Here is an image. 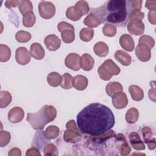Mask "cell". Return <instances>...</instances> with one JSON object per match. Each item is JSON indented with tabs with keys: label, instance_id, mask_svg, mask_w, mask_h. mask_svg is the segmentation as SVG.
Wrapping results in <instances>:
<instances>
[{
	"label": "cell",
	"instance_id": "836d02e7",
	"mask_svg": "<svg viewBox=\"0 0 156 156\" xmlns=\"http://www.w3.org/2000/svg\"><path fill=\"white\" fill-rule=\"evenodd\" d=\"M19 10L23 16L29 12H32L33 6L32 2L30 1L27 0L20 1L19 4Z\"/></svg>",
	"mask_w": 156,
	"mask_h": 156
},
{
	"label": "cell",
	"instance_id": "5bb4252c",
	"mask_svg": "<svg viewBox=\"0 0 156 156\" xmlns=\"http://www.w3.org/2000/svg\"><path fill=\"white\" fill-rule=\"evenodd\" d=\"M129 141L132 147L135 150L145 149V145L141 140L139 134L137 132H132L129 135Z\"/></svg>",
	"mask_w": 156,
	"mask_h": 156
},
{
	"label": "cell",
	"instance_id": "f907efd6",
	"mask_svg": "<svg viewBox=\"0 0 156 156\" xmlns=\"http://www.w3.org/2000/svg\"><path fill=\"white\" fill-rule=\"evenodd\" d=\"M146 7L150 10V11H155L156 10V1H147L146 2Z\"/></svg>",
	"mask_w": 156,
	"mask_h": 156
},
{
	"label": "cell",
	"instance_id": "30bf717a",
	"mask_svg": "<svg viewBox=\"0 0 156 156\" xmlns=\"http://www.w3.org/2000/svg\"><path fill=\"white\" fill-rule=\"evenodd\" d=\"M135 54L141 62H147L151 57V49L144 44H138L135 48Z\"/></svg>",
	"mask_w": 156,
	"mask_h": 156
},
{
	"label": "cell",
	"instance_id": "484cf974",
	"mask_svg": "<svg viewBox=\"0 0 156 156\" xmlns=\"http://www.w3.org/2000/svg\"><path fill=\"white\" fill-rule=\"evenodd\" d=\"M139 117V112L138 109L135 108H129L125 116L126 121L129 124H134L136 122Z\"/></svg>",
	"mask_w": 156,
	"mask_h": 156
},
{
	"label": "cell",
	"instance_id": "2e32d148",
	"mask_svg": "<svg viewBox=\"0 0 156 156\" xmlns=\"http://www.w3.org/2000/svg\"><path fill=\"white\" fill-rule=\"evenodd\" d=\"M49 139H48L43 131H38L36 133L35 135L34 138V140L32 144V147H37L39 150H40L43 145H46V144L49 141H48Z\"/></svg>",
	"mask_w": 156,
	"mask_h": 156
},
{
	"label": "cell",
	"instance_id": "b9f144b4",
	"mask_svg": "<svg viewBox=\"0 0 156 156\" xmlns=\"http://www.w3.org/2000/svg\"><path fill=\"white\" fill-rule=\"evenodd\" d=\"M144 16V14L140 10L133 9L130 11L129 14V20H142Z\"/></svg>",
	"mask_w": 156,
	"mask_h": 156
},
{
	"label": "cell",
	"instance_id": "7a4b0ae2",
	"mask_svg": "<svg viewBox=\"0 0 156 156\" xmlns=\"http://www.w3.org/2000/svg\"><path fill=\"white\" fill-rule=\"evenodd\" d=\"M127 9L126 1L110 0L102 6L92 9V13L98 16L101 23L108 22L124 27L129 21V12Z\"/></svg>",
	"mask_w": 156,
	"mask_h": 156
},
{
	"label": "cell",
	"instance_id": "7402d4cb",
	"mask_svg": "<svg viewBox=\"0 0 156 156\" xmlns=\"http://www.w3.org/2000/svg\"><path fill=\"white\" fill-rule=\"evenodd\" d=\"M93 51L98 56L105 57L108 54V47L105 43L99 41L94 44Z\"/></svg>",
	"mask_w": 156,
	"mask_h": 156
},
{
	"label": "cell",
	"instance_id": "7bdbcfd3",
	"mask_svg": "<svg viewBox=\"0 0 156 156\" xmlns=\"http://www.w3.org/2000/svg\"><path fill=\"white\" fill-rule=\"evenodd\" d=\"M10 133L7 131H1L0 133V146H7L10 140Z\"/></svg>",
	"mask_w": 156,
	"mask_h": 156
},
{
	"label": "cell",
	"instance_id": "1f68e13d",
	"mask_svg": "<svg viewBox=\"0 0 156 156\" xmlns=\"http://www.w3.org/2000/svg\"><path fill=\"white\" fill-rule=\"evenodd\" d=\"M117 138H118V140H120L122 143V144L120 145L121 154L123 155H129L130 152V148L128 143H127L124 136L122 134L119 133L117 135Z\"/></svg>",
	"mask_w": 156,
	"mask_h": 156
},
{
	"label": "cell",
	"instance_id": "f546056e",
	"mask_svg": "<svg viewBox=\"0 0 156 156\" xmlns=\"http://www.w3.org/2000/svg\"><path fill=\"white\" fill-rule=\"evenodd\" d=\"M80 38L83 41H90L94 36V30L91 28H83L79 33Z\"/></svg>",
	"mask_w": 156,
	"mask_h": 156
},
{
	"label": "cell",
	"instance_id": "e0dca14e",
	"mask_svg": "<svg viewBox=\"0 0 156 156\" xmlns=\"http://www.w3.org/2000/svg\"><path fill=\"white\" fill-rule=\"evenodd\" d=\"M30 55L37 60H41L44 58L45 52L41 45L38 43H34L30 48Z\"/></svg>",
	"mask_w": 156,
	"mask_h": 156
},
{
	"label": "cell",
	"instance_id": "60d3db41",
	"mask_svg": "<svg viewBox=\"0 0 156 156\" xmlns=\"http://www.w3.org/2000/svg\"><path fill=\"white\" fill-rule=\"evenodd\" d=\"M139 44H144L152 49L155 44V41L152 37L149 35H143L139 39Z\"/></svg>",
	"mask_w": 156,
	"mask_h": 156
},
{
	"label": "cell",
	"instance_id": "277c9868",
	"mask_svg": "<svg viewBox=\"0 0 156 156\" xmlns=\"http://www.w3.org/2000/svg\"><path fill=\"white\" fill-rule=\"evenodd\" d=\"M121 69L115 62L110 59L106 60L98 68L99 77L104 80H108L113 76L119 74Z\"/></svg>",
	"mask_w": 156,
	"mask_h": 156
},
{
	"label": "cell",
	"instance_id": "681fc988",
	"mask_svg": "<svg viewBox=\"0 0 156 156\" xmlns=\"http://www.w3.org/2000/svg\"><path fill=\"white\" fill-rule=\"evenodd\" d=\"M26 155V156H30V155H40V156L41 154L37 148L33 147L32 148L29 149L27 151Z\"/></svg>",
	"mask_w": 156,
	"mask_h": 156
},
{
	"label": "cell",
	"instance_id": "7dc6e473",
	"mask_svg": "<svg viewBox=\"0 0 156 156\" xmlns=\"http://www.w3.org/2000/svg\"><path fill=\"white\" fill-rule=\"evenodd\" d=\"M20 1L17 0H10V1H6L5 2V6L8 8L10 9L12 7H15L18 5H19Z\"/></svg>",
	"mask_w": 156,
	"mask_h": 156
},
{
	"label": "cell",
	"instance_id": "8d00e7d4",
	"mask_svg": "<svg viewBox=\"0 0 156 156\" xmlns=\"http://www.w3.org/2000/svg\"><path fill=\"white\" fill-rule=\"evenodd\" d=\"M15 38L20 43H26L31 39V34L26 31L20 30L16 34Z\"/></svg>",
	"mask_w": 156,
	"mask_h": 156
},
{
	"label": "cell",
	"instance_id": "3957f363",
	"mask_svg": "<svg viewBox=\"0 0 156 156\" xmlns=\"http://www.w3.org/2000/svg\"><path fill=\"white\" fill-rule=\"evenodd\" d=\"M57 116V110L52 105H45L36 113H29L27 115V121L33 129L41 130L46 124L54 121Z\"/></svg>",
	"mask_w": 156,
	"mask_h": 156
},
{
	"label": "cell",
	"instance_id": "7c38bea8",
	"mask_svg": "<svg viewBox=\"0 0 156 156\" xmlns=\"http://www.w3.org/2000/svg\"><path fill=\"white\" fill-rule=\"evenodd\" d=\"M24 116V110L19 107H15L11 108L8 113V119L12 123H18L21 122Z\"/></svg>",
	"mask_w": 156,
	"mask_h": 156
},
{
	"label": "cell",
	"instance_id": "8992f818",
	"mask_svg": "<svg viewBox=\"0 0 156 156\" xmlns=\"http://www.w3.org/2000/svg\"><path fill=\"white\" fill-rule=\"evenodd\" d=\"M38 12L43 18L50 19L55 13V7L51 2L41 1L38 5Z\"/></svg>",
	"mask_w": 156,
	"mask_h": 156
},
{
	"label": "cell",
	"instance_id": "5b68a950",
	"mask_svg": "<svg viewBox=\"0 0 156 156\" xmlns=\"http://www.w3.org/2000/svg\"><path fill=\"white\" fill-rule=\"evenodd\" d=\"M66 130L63 134V140L66 142L76 143L81 140L82 134L74 120L69 121L66 124Z\"/></svg>",
	"mask_w": 156,
	"mask_h": 156
},
{
	"label": "cell",
	"instance_id": "c3c4849f",
	"mask_svg": "<svg viewBox=\"0 0 156 156\" xmlns=\"http://www.w3.org/2000/svg\"><path fill=\"white\" fill-rule=\"evenodd\" d=\"M148 20L150 23L155 25L156 24V11H149L148 13Z\"/></svg>",
	"mask_w": 156,
	"mask_h": 156
},
{
	"label": "cell",
	"instance_id": "603a6c76",
	"mask_svg": "<svg viewBox=\"0 0 156 156\" xmlns=\"http://www.w3.org/2000/svg\"><path fill=\"white\" fill-rule=\"evenodd\" d=\"M123 87L118 82H111L106 85L105 91L109 96H112L114 94L122 91Z\"/></svg>",
	"mask_w": 156,
	"mask_h": 156
},
{
	"label": "cell",
	"instance_id": "f6af8a7d",
	"mask_svg": "<svg viewBox=\"0 0 156 156\" xmlns=\"http://www.w3.org/2000/svg\"><path fill=\"white\" fill-rule=\"evenodd\" d=\"M129 4V8L130 11L133 9H138L140 10L142 7L143 1H127Z\"/></svg>",
	"mask_w": 156,
	"mask_h": 156
},
{
	"label": "cell",
	"instance_id": "cb8c5ba5",
	"mask_svg": "<svg viewBox=\"0 0 156 156\" xmlns=\"http://www.w3.org/2000/svg\"><path fill=\"white\" fill-rule=\"evenodd\" d=\"M83 23L90 27H96L101 23V21L97 15L93 13H90L84 19Z\"/></svg>",
	"mask_w": 156,
	"mask_h": 156
},
{
	"label": "cell",
	"instance_id": "ba28073f",
	"mask_svg": "<svg viewBox=\"0 0 156 156\" xmlns=\"http://www.w3.org/2000/svg\"><path fill=\"white\" fill-rule=\"evenodd\" d=\"M15 58L18 63L21 65H25L30 61V53L26 48L20 47L16 50Z\"/></svg>",
	"mask_w": 156,
	"mask_h": 156
},
{
	"label": "cell",
	"instance_id": "6da1fadb",
	"mask_svg": "<svg viewBox=\"0 0 156 156\" xmlns=\"http://www.w3.org/2000/svg\"><path fill=\"white\" fill-rule=\"evenodd\" d=\"M112 110L99 103H92L83 108L77 115V125L80 132L92 136L104 134L115 124Z\"/></svg>",
	"mask_w": 156,
	"mask_h": 156
},
{
	"label": "cell",
	"instance_id": "4fadbf2b",
	"mask_svg": "<svg viewBox=\"0 0 156 156\" xmlns=\"http://www.w3.org/2000/svg\"><path fill=\"white\" fill-rule=\"evenodd\" d=\"M44 43L47 49L51 51L57 50L61 45L60 40L54 34H51L46 36L44 40Z\"/></svg>",
	"mask_w": 156,
	"mask_h": 156
},
{
	"label": "cell",
	"instance_id": "d6a6232c",
	"mask_svg": "<svg viewBox=\"0 0 156 156\" xmlns=\"http://www.w3.org/2000/svg\"><path fill=\"white\" fill-rule=\"evenodd\" d=\"M11 57L10 49L4 44H0V61L5 62L8 61Z\"/></svg>",
	"mask_w": 156,
	"mask_h": 156
},
{
	"label": "cell",
	"instance_id": "d6986e66",
	"mask_svg": "<svg viewBox=\"0 0 156 156\" xmlns=\"http://www.w3.org/2000/svg\"><path fill=\"white\" fill-rule=\"evenodd\" d=\"M87 78L82 75H77L73 78V87L78 90H84L88 85Z\"/></svg>",
	"mask_w": 156,
	"mask_h": 156
},
{
	"label": "cell",
	"instance_id": "db71d44e",
	"mask_svg": "<svg viewBox=\"0 0 156 156\" xmlns=\"http://www.w3.org/2000/svg\"><path fill=\"white\" fill-rule=\"evenodd\" d=\"M146 144H147V146H148L149 149H150V150H154V149L155 148V146H156L155 138H154L151 141L148 142V143H146Z\"/></svg>",
	"mask_w": 156,
	"mask_h": 156
},
{
	"label": "cell",
	"instance_id": "f35d334b",
	"mask_svg": "<svg viewBox=\"0 0 156 156\" xmlns=\"http://www.w3.org/2000/svg\"><path fill=\"white\" fill-rule=\"evenodd\" d=\"M102 32L104 35L107 37H114L116 34V28L115 26L107 23L102 28Z\"/></svg>",
	"mask_w": 156,
	"mask_h": 156
},
{
	"label": "cell",
	"instance_id": "ab89813d",
	"mask_svg": "<svg viewBox=\"0 0 156 156\" xmlns=\"http://www.w3.org/2000/svg\"><path fill=\"white\" fill-rule=\"evenodd\" d=\"M74 7L80 11V12L82 13V15H87L88 12H89V6L88 4L85 1H77Z\"/></svg>",
	"mask_w": 156,
	"mask_h": 156
},
{
	"label": "cell",
	"instance_id": "e575fe53",
	"mask_svg": "<svg viewBox=\"0 0 156 156\" xmlns=\"http://www.w3.org/2000/svg\"><path fill=\"white\" fill-rule=\"evenodd\" d=\"M61 37L64 43H71L74 40L75 38L74 30L68 29L63 30L61 32Z\"/></svg>",
	"mask_w": 156,
	"mask_h": 156
},
{
	"label": "cell",
	"instance_id": "4dcf8cb0",
	"mask_svg": "<svg viewBox=\"0 0 156 156\" xmlns=\"http://www.w3.org/2000/svg\"><path fill=\"white\" fill-rule=\"evenodd\" d=\"M12 101V95L7 91H1L0 93V107L5 108L8 106Z\"/></svg>",
	"mask_w": 156,
	"mask_h": 156
},
{
	"label": "cell",
	"instance_id": "52a82bcc",
	"mask_svg": "<svg viewBox=\"0 0 156 156\" xmlns=\"http://www.w3.org/2000/svg\"><path fill=\"white\" fill-rule=\"evenodd\" d=\"M127 29L132 35H140L144 33V24L141 20H132L127 24Z\"/></svg>",
	"mask_w": 156,
	"mask_h": 156
},
{
	"label": "cell",
	"instance_id": "bcb514c9",
	"mask_svg": "<svg viewBox=\"0 0 156 156\" xmlns=\"http://www.w3.org/2000/svg\"><path fill=\"white\" fill-rule=\"evenodd\" d=\"M57 28L58 31L62 32L63 30H68V29H71V30H74V26L66 22L65 21H62L60 22L58 25H57Z\"/></svg>",
	"mask_w": 156,
	"mask_h": 156
},
{
	"label": "cell",
	"instance_id": "8fae6325",
	"mask_svg": "<svg viewBox=\"0 0 156 156\" xmlns=\"http://www.w3.org/2000/svg\"><path fill=\"white\" fill-rule=\"evenodd\" d=\"M112 104L117 109H122L125 108L128 104L127 97L125 93L122 91L118 92L112 96Z\"/></svg>",
	"mask_w": 156,
	"mask_h": 156
},
{
	"label": "cell",
	"instance_id": "f5cc1de1",
	"mask_svg": "<svg viewBox=\"0 0 156 156\" xmlns=\"http://www.w3.org/2000/svg\"><path fill=\"white\" fill-rule=\"evenodd\" d=\"M148 95H149V99L153 101L154 102L155 101V86H154L152 89H151L149 91Z\"/></svg>",
	"mask_w": 156,
	"mask_h": 156
},
{
	"label": "cell",
	"instance_id": "9a60e30c",
	"mask_svg": "<svg viewBox=\"0 0 156 156\" xmlns=\"http://www.w3.org/2000/svg\"><path fill=\"white\" fill-rule=\"evenodd\" d=\"M121 46L127 51H132L134 49V41L132 37L128 34H123L119 38Z\"/></svg>",
	"mask_w": 156,
	"mask_h": 156
},
{
	"label": "cell",
	"instance_id": "ffe728a7",
	"mask_svg": "<svg viewBox=\"0 0 156 156\" xmlns=\"http://www.w3.org/2000/svg\"><path fill=\"white\" fill-rule=\"evenodd\" d=\"M114 56L115 58L124 66H129L131 63L130 55L123 51L118 50L116 51Z\"/></svg>",
	"mask_w": 156,
	"mask_h": 156
},
{
	"label": "cell",
	"instance_id": "f1b7e54d",
	"mask_svg": "<svg viewBox=\"0 0 156 156\" xmlns=\"http://www.w3.org/2000/svg\"><path fill=\"white\" fill-rule=\"evenodd\" d=\"M44 133L48 139H55L58 136L60 130L56 126H49L46 129Z\"/></svg>",
	"mask_w": 156,
	"mask_h": 156
},
{
	"label": "cell",
	"instance_id": "d590c367",
	"mask_svg": "<svg viewBox=\"0 0 156 156\" xmlns=\"http://www.w3.org/2000/svg\"><path fill=\"white\" fill-rule=\"evenodd\" d=\"M73 77L69 73H65L62 76V82L60 86L64 89H70L73 87Z\"/></svg>",
	"mask_w": 156,
	"mask_h": 156
},
{
	"label": "cell",
	"instance_id": "44dd1931",
	"mask_svg": "<svg viewBox=\"0 0 156 156\" xmlns=\"http://www.w3.org/2000/svg\"><path fill=\"white\" fill-rule=\"evenodd\" d=\"M129 91L133 100L135 101H140L143 99V90L137 85H132L129 87Z\"/></svg>",
	"mask_w": 156,
	"mask_h": 156
},
{
	"label": "cell",
	"instance_id": "d4e9b609",
	"mask_svg": "<svg viewBox=\"0 0 156 156\" xmlns=\"http://www.w3.org/2000/svg\"><path fill=\"white\" fill-rule=\"evenodd\" d=\"M47 81L49 85L53 87H56L60 85L62 76L57 72H52L48 75Z\"/></svg>",
	"mask_w": 156,
	"mask_h": 156
},
{
	"label": "cell",
	"instance_id": "9c48e42d",
	"mask_svg": "<svg viewBox=\"0 0 156 156\" xmlns=\"http://www.w3.org/2000/svg\"><path fill=\"white\" fill-rule=\"evenodd\" d=\"M80 57L79 54L70 53L66 57L65 64L68 68L74 71H78L80 68Z\"/></svg>",
	"mask_w": 156,
	"mask_h": 156
},
{
	"label": "cell",
	"instance_id": "816d5d0a",
	"mask_svg": "<svg viewBox=\"0 0 156 156\" xmlns=\"http://www.w3.org/2000/svg\"><path fill=\"white\" fill-rule=\"evenodd\" d=\"M8 155L9 156H20L21 155V150L17 147H14L9 151Z\"/></svg>",
	"mask_w": 156,
	"mask_h": 156
},
{
	"label": "cell",
	"instance_id": "ee69618b",
	"mask_svg": "<svg viewBox=\"0 0 156 156\" xmlns=\"http://www.w3.org/2000/svg\"><path fill=\"white\" fill-rule=\"evenodd\" d=\"M141 132L142 135L144 138V140L146 143H147L148 142L151 141L153 138H152V130L149 127H144L141 129Z\"/></svg>",
	"mask_w": 156,
	"mask_h": 156
},
{
	"label": "cell",
	"instance_id": "4316f807",
	"mask_svg": "<svg viewBox=\"0 0 156 156\" xmlns=\"http://www.w3.org/2000/svg\"><path fill=\"white\" fill-rule=\"evenodd\" d=\"M66 16L69 20L76 21L79 20L82 15L80 11L77 10L74 6H71L66 10Z\"/></svg>",
	"mask_w": 156,
	"mask_h": 156
},
{
	"label": "cell",
	"instance_id": "83f0119b",
	"mask_svg": "<svg viewBox=\"0 0 156 156\" xmlns=\"http://www.w3.org/2000/svg\"><path fill=\"white\" fill-rule=\"evenodd\" d=\"M36 21V17L33 12H29L23 15V24L26 27H32Z\"/></svg>",
	"mask_w": 156,
	"mask_h": 156
},
{
	"label": "cell",
	"instance_id": "ac0fdd59",
	"mask_svg": "<svg viewBox=\"0 0 156 156\" xmlns=\"http://www.w3.org/2000/svg\"><path fill=\"white\" fill-rule=\"evenodd\" d=\"M94 63V60L93 57L88 54H83L80 58V67L85 71H90Z\"/></svg>",
	"mask_w": 156,
	"mask_h": 156
},
{
	"label": "cell",
	"instance_id": "74e56055",
	"mask_svg": "<svg viewBox=\"0 0 156 156\" xmlns=\"http://www.w3.org/2000/svg\"><path fill=\"white\" fill-rule=\"evenodd\" d=\"M44 155H58V152L57 147L52 143L46 144L43 148Z\"/></svg>",
	"mask_w": 156,
	"mask_h": 156
}]
</instances>
